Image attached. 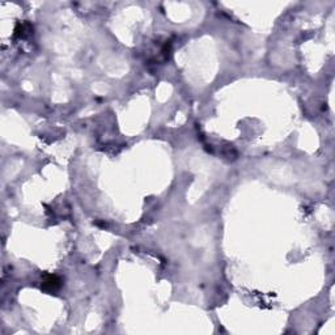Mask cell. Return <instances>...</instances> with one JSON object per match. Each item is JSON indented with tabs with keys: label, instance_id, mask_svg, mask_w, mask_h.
I'll list each match as a JSON object with an SVG mask.
<instances>
[{
	"label": "cell",
	"instance_id": "6da1fadb",
	"mask_svg": "<svg viewBox=\"0 0 335 335\" xmlns=\"http://www.w3.org/2000/svg\"><path fill=\"white\" fill-rule=\"evenodd\" d=\"M61 287H62V280H61V278H58L57 275H47V276L42 280L41 289L45 292H49V293H54V292H57Z\"/></svg>",
	"mask_w": 335,
	"mask_h": 335
}]
</instances>
